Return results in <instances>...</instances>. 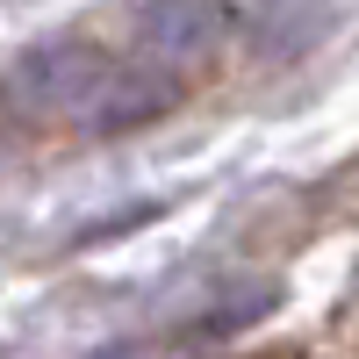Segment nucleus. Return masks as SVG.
I'll return each instance as SVG.
<instances>
[{"label": "nucleus", "instance_id": "1", "mask_svg": "<svg viewBox=\"0 0 359 359\" xmlns=\"http://www.w3.org/2000/svg\"><path fill=\"white\" fill-rule=\"evenodd\" d=\"M115 72V50L94 43V36H50L29 57H15L8 79H0V108L29 130H65V137H86L94 123V101Z\"/></svg>", "mask_w": 359, "mask_h": 359}, {"label": "nucleus", "instance_id": "2", "mask_svg": "<svg viewBox=\"0 0 359 359\" xmlns=\"http://www.w3.org/2000/svg\"><path fill=\"white\" fill-rule=\"evenodd\" d=\"M237 36V15L223 0H151L137 15V57H151L158 72H172L180 86H194L201 72H216V57Z\"/></svg>", "mask_w": 359, "mask_h": 359}]
</instances>
